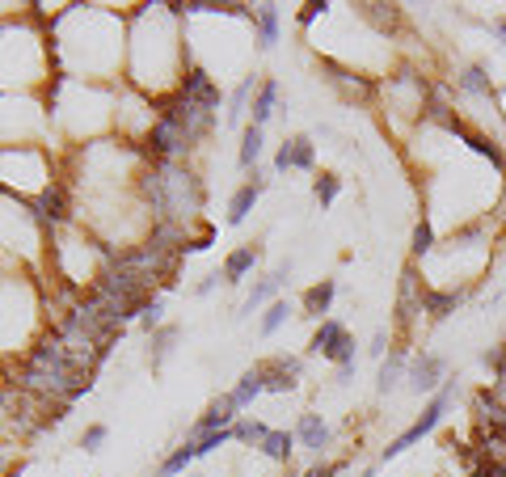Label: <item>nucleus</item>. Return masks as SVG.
<instances>
[{"label":"nucleus","instance_id":"obj_20","mask_svg":"<svg viewBox=\"0 0 506 477\" xmlns=\"http://www.w3.org/2000/svg\"><path fill=\"white\" fill-rule=\"evenodd\" d=\"M338 195H342V178H338V173H316V182H313V199H316V203H321V208H329Z\"/></svg>","mask_w":506,"mask_h":477},{"label":"nucleus","instance_id":"obj_7","mask_svg":"<svg viewBox=\"0 0 506 477\" xmlns=\"http://www.w3.org/2000/svg\"><path fill=\"white\" fill-rule=\"evenodd\" d=\"M182 98L194 102V106H203V110H211V106H219V89L211 84V76H207L203 68H191V76L182 81Z\"/></svg>","mask_w":506,"mask_h":477},{"label":"nucleus","instance_id":"obj_31","mask_svg":"<svg viewBox=\"0 0 506 477\" xmlns=\"http://www.w3.org/2000/svg\"><path fill=\"white\" fill-rule=\"evenodd\" d=\"M102 444H106V427H89L84 431V452H97Z\"/></svg>","mask_w":506,"mask_h":477},{"label":"nucleus","instance_id":"obj_36","mask_svg":"<svg viewBox=\"0 0 506 477\" xmlns=\"http://www.w3.org/2000/svg\"><path fill=\"white\" fill-rule=\"evenodd\" d=\"M493 30H498V39H506V17H498V22H493Z\"/></svg>","mask_w":506,"mask_h":477},{"label":"nucleus","instance_id":"obj_11","mask_svg":"<svg viewBox=\"0 0 506 477\" xmlns=\"http://www.w3.org/2000/svg\"><path fill=\"white\" fill-rule=\"evenodd\" d=\"M296 444L308 448V452H316V456L329 448V427L321 422V414H304L300 427H296Z\"/></svg>","mask_w":506,"mask_h":477},{"label":"nucleus","instance_id":"obj_15","mask_svg":"<svg viewBox=\"0 0 506 477\" xmlns=\"http://www.w3.org/2000/svg\"><path fill=\"white\" fill-rule=\"evenodd\" d=\"M253 262H258V250H253V245H241L236 253H228V262H224V279L241 283L249 270H253Z\"/></svg>","mask_w":506,"mask_h":477},{"label":"nucleus","instance_id":"obj_6","mask_svg":"<svg viewBox=\"0 0 506 477\" xmlns=\"http://www.w3.org/2000/svg\"><path fill=\"white\" fill-rule=\"evenodd\" d=\"M313 140L308 136H291V140H283V148H279V156H274V169L279 173H288V169H313Z\"/></svg>","mask_w":506,"mask_h":477},{"label":"nucleus","instance_id":"obj_23","mask_svg":"<svg viewBox=\"0 0 506 477\" xmlns=\"http://www.w3.org/2000/svg\"><path fill=\"white\" fill-rule=\"evenodd\" d=\"M274 98H279V84L266 81V84L258 89V102H253V127H262V123H266V119L274 114Z\"/></svg>","mask_w":506,"mask_h":477},{"label":"nucleus","instance_id":"obj_10","mask_svg":"<svg viewBox=\"0 0 506 477\" xmlns=\"http://www.w3.org/2000/svg\"><path fill=\"white\" fill-rule=\"evenodd\" d=\"M233 414H236V402L224 393L219 402H211V406H207L203 419L194 422V436H211V431H224V427L233 422Z\"/></svg>","mask_w":506,"mask_h":477},{"label":"nucleus","instance_id":"obj_26","mask_svg":"<svg viewBox=\"0 0 506 477\" xmlns=\"http://www.w3.org/2000/svg\"><path fill=\"white\" fill-rule=\"evenodd\" d=\"M194 456H199V452H194V444H186V448H182V452H173V456H169V461L161 464V473H164V477H178L182 469H186V464L194 461Z\"/></svg>","mask_w":506,"mask_h":477},{"label":"nucleus","instance_id":"obj_3","mask_svg":"<svg viewBox=\"0 0 506 477\" xmlns=\"http://www.w3.org/2000/svg\"><path fill=\"white\" fill-rule=\"evenodd\" d=\"M405 380H410L413 393H435L439 380H448V359L435 351H422L410 359V372H405Z\"/></svg>","mask_w":506,"mask_h":477},{"label":"nucleus","instance_id":"obj_24","mask_svg":"<svg viewBox=\"0 0 506 477\" xmlns=\"http://www.w3.org/2000/svg\"><path fill=\"white\" fill-rule=\"evenodd\" d=\"M258 156H262V127L249 123L245 140H241V165H258Z\"/></svg>","mask_w":506,"mask_h":477},{"label":"nucleus","instance_id":"obj_17","mask_svg":"<svg viewBox=\"0 0 506 477\" xmlns=\"http://www.w3.org/2000/svg\"><path fill=\"white\" fill-rule=\"evenodd\" d=\"M283 279H288V267H279L274 270V275H266V279L258 283V287H253V292H249V300H245V313H253L262 305V300H271L274 292H279V287H283Z\"/></svg>","mask_w":506,"mask_h":477},{"label":"nucleus","instance_id":"obj_22","mask_svg":"<svg viewBox=\"0 0 506 477\" xmlns=\"http://www.w3.org/2000/svg\"><path fill=\"white\" fill-rule=\"evenodd\" d=\"M481 456L490 464H498L506 473V436H493V431H481Z\"/></svg>","mask_w":506,"mask_h":477},{"label":"nucleus","instance_id":"obj_8","mask_svg":"<svg viewBox=\"0 0 506 477\" xmlns=\"http://www.w3.org/2000/svg\"><path fill=\"white\" fill-rule=\"evenodd\" d=\"M456 89L465 98H493V81H490V68L485 64H468V68L456 72Z\"/></svg>","mask_w":506,"mask_h":477},{"label":"nucleus","instance_id":"obj_16","mask_svg":"<svg viewBox=\"0 0 506 477\" xmlns=\"http://www.w3.org/2000/svg\"><path fill=\"white\" fill-rule=\"evenodd\" d=\"M410 253H413V262H422V258H431V253H435V225H431V220H418V225H413V245H410Z\"/></svg>","mask_w":506,"mask_h":477},{"label":"nucleus","instance_id":"obj_35","mask_svg":"<svg viewBox=\"0 0 506 477\" xmlns=\"http://www.w3.org/2000/svg\"><path fill=\"white\" fill-rule=\"evenodd\" d=\"M161 322V305H156V300H152L148 309H144V330H152V325Z\"/></svg>","mask_w":506,"mask_h":477},{"label":"nucleus","instance_id":"obj_21","mask_svg":"<svg viewBox=\"0 0 506 477\" xmlns=\"http://www.w3.org/2000/svg\"><path fill=\"white\" fill-rule=\"evenodd\" d=\"M274 34H279V9H274V4H262L258 9V47H274Z\"/></svg>","mask_w":506,"mask_h":477},{"label":"nucleus","instance_id":"obj_29","mask_svg":"<svg viewBox=\"0 0 506 477\" xmlns=\"http://www.w3.org/2000/svg\"><path fill=\"white\" fill-rule=\"evenodd\" d=\"M249 93H253V76H249V81H241V89H236L233 93V110H228V119H241V114H245V102H249Z\"/></svg>","mask_w":506,"mask_h":477},{"label":"nucleus","instance_id":"obj_25","mask_svg":"<svg viewBox=\"0 0 506 477\" xmlns=\"http://www.w3.org/2000/svg\"><path fill=\"white\" fill-rule=\"evenodd\" d=\"M288 313H291V309H288V300H274L271 309H266V317H262V334L271 338L274 330H279V325L288 322Z\"/></svg>","mask_w":506,"mask_h":477},{"label":"nucleus","instance_id":"obj_14","mask_svg":"<svg viewBox=\"0 0 506 477\" xmlns=\"http://www.w3.org/2000/svg\"><path fill=\"white\" fill-rule=\"evenodd\" d=\"M262 186H266V182H262L258 173H253V182H245V186H241V190L233 195V208H228V220H233V225H241L249 211H253V203H258V195H262Z\"/></svg>","mask_w":506,"mask_h":477},{"label":"nucleus","instance_id":"obj_12","mask_svg":"<svg viewBox=\"0 0 506 477\" xmlns=\"http://www.w3.org/2000/svg\"><path fill=\"white\" fill-rule=\"evenodd\" d=\"M333 296H338V283L333 279H321L313 283L308 292H304V317H321V313H329V305H333Z\"/></svg>","mask_w":506,"mask_h":477},{"label":"nucleus","instance_id":"obj_1","mask_svg":"<svg viewBox=\"0 0 506 477\" xmlns=\"http://www.w3.org/2000/svg\"><path fill=\"white\" fill-rule=\"evenodd\" d=\"M448 406H452V380H448V384H443V389H439L435 397H431V402H426V410H422V419H413L410 427H405V431H401L397 439H393V444H388V448L380 452V461L388 464V461H397L401 452H410L413 444H418V439H426L431 436V431H435L439 422H443V414H448Z\"/></svg>","mask_w":506,"mask_h":477},{"label":"nucleus","instance_id":"obj_13","mask_svg":"<svg viewBox=\"0 0 506 477\" xmlns=\"http://www.w3.org/2000/svg\"><path fill=\"white\" fill-rule=\"evenodd\" d=\"M34 211L42 220H64L68 216V190L64 186H47L39 199H34Z\"/></svg>","mask_w":506,"mask_h":477},{"label":"nucleus","instance_id":"obj_18","mask_svg":"<svg viewBox=\"0 0 506 477\" xmlns=\"http://www.w3.org/2000/svg\"><path fill=\"white\" fill-rule=\"evenodd\" d=\"M258 448L266 452L271 461H288L291 448H296V436H291V431H266V439H262Z\"/></svg>","mask_w":506,"mask_h":477},{"label":"nucleus","instance_id":"obj_9","mask_svg":"<svg viewBox=\"0 0 506 477\" xmlns=\"http://www.w3.org/2000/svg\"><path fill=\"white\" fill-rule=\"evenodd\" d=\"M410 359H413V355L405 351V347H393V351H388V359L380 364L376 389H380V393H388V389H397V380H405V372H410Z\"/></svg>","mask_w":506,"mask_h":477},{"label":"nucleus","instance_id":"obj_34","mask_svg":"<svg viewBox=\"0 0 506 477\" xmlns=\"http://www.w3.org/2000/svg\"><path fill=\"white\" fill-rule=\"evenodd\" d=\"M490 397L498 402V406L506 410V376H493V384H490Z\"/></svg>","mask_w":506,"mask_h":477},{"label":"nucleus","instance_id":"obj_5","mask_svg":"<svg viewBox=\"0 0 506 477\" xmlns=\"http://www.w3.org/2000/svg\"><path fill=\"white\" fill-rule=\"evenodd\" d=\"M468 292H473V287H426L422 313L431 322H448V317L468 300Z\"/></svg>","mask_w":506,"mask_h":477},{"label":"nucleus","instance_id":"obj_27","mask_svg":"<svg viewBox=\"0 0 506 477\" xmlns=\"http://www.w3.org/2000/svg\"><path fill=\"white\" fill-rule=\"evenodd\" d=\"M266 431H271V427H262V422H236L233 439H245V444H253V448H258L262 439H266Z\"/></svg>","mask_w":506,"mask_h":477},{"label":"nucleus","instance_id":"obj_2","mask_svg":"<svg viewBox=\"0 0 506 477\" xmlns=\"http://www.w3.org/2000/svg\"><path fill=\"white\" fill-rule=\"evenodd\" d=\"M313 355H325L329 364H355V338H351V330H346L342 322H321V330L313 334Z\"/></svg>","mask_w":506,"mask_h":477},{"label":"nucleus","instance_id":"obj_32","mask_svg":"<svg viewBox=\"0 0 506 477\" xmlns=\"http://www.w3.org/2000/svg\"><path fill=\"white\" fill-rule=\"evenodd\" d=\"M338 469H342L338 461H325V464H316V469H308L304 477H338Z\"/></svg>","mask_w":506,"mask_h":477},{"label":"nucleus","instance_id":"obj_33","mask_svg":"<svg viewBox=\"0 0 506 477\" xmlns=\"http://www.w3.org/2000/svg\"><path fill=\"white\" fill-rule=\"evenodd\" d=\"M384 351H393V342H388V334L380 330V334L371 338V355H376V359H384Z\"/></svg>","mask_w":506,"mask_h":477},{"label":"nucleus","instance_id":"obj_4","mask_svg":"<svg viewBox=\"0 0 506 477\" xmlns=\"http://www.w3.org/2000/svg\"><path fill=\"white\" fill-rule=\"evenodd\" d=\"M258 376L266 393H291L300 384V359H266L258 364Z\"/></svg>","mask_w":506,"mask_h":477},{"label":"nucleus","instance_id":"obj_30","mask_svg":"<svg viewBox=\"0 0 506 477\" xmlns=\"http://www.w3.org/2000/svg\"><path fill=\"white\" fill-rule=\"evenodd\" d=\"M325 9H329V4H321V0H313V4H304V9H300V17H296V22H300V26H313V22H316V17H321V13H325Z\"/></svg>","mask_w":506,"mask_h":477},{"label":"nucleus","instance_id":"obj_28","mask_svg":"<svg viewBox=\"0 0 506 477\" xmlns=\"http://www.w3.org/2000/svg\"><path fill=\"white\" fill-rule=\"evenodd\" d=\"M228 439H233V427H224V431H211V436H203L199 444H194V452H199V456H207V452H216L219 444H228Z\"/></svg>","mask_w":506,"mask_h":477},{"label":"nucleus","instance_id":"obj_19","mask_svg":"<svg viewBox=\"0 0 506 477\" xmlns=\"http://www.w3.org/2000/svg\"><path fill=\"white\" fill-rule=\"evenodd\" d=\"M258 393H266V389H262V376H258V367H253V372H245V376H241V384H236V389H233L228 397L236 402V410H245Z\"/></svg>","mask_w":506,"mask_h":477}]
</instances>
